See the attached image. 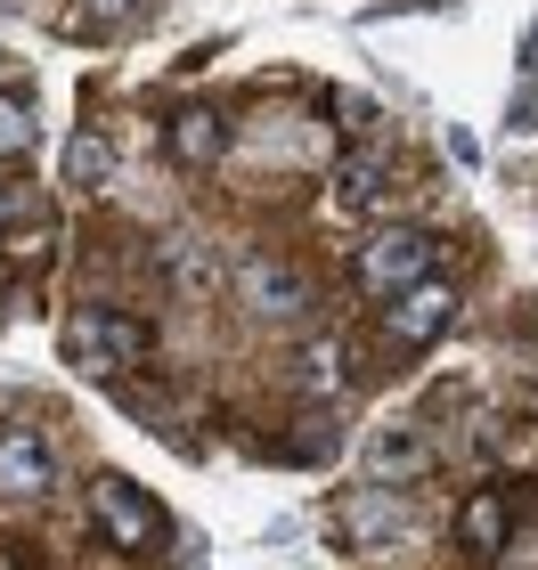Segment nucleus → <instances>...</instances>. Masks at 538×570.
Here are the masks:
<instances>
[{
	"instance_id": "obj_1",
	"label": "nucleus",
	"mask_w": 538,
	"mask_h": 570,
	"mask_svg": "<svg viewBox=\"0 0 538 570\" xmlns=\"http://www.w3.org/2000/svg\"><path fill=\"white\" fill-rule=\"evenodd\" d=\"M58 351H66V367H82L90 383H115L123 367H147L156 358V326L131 318V309H74V318L58 326Z\"/></svg>"
},
{
	"instance_id": "obj_2",
	"label": "nucleus",
	"mask_w": 538,
	"mask_h": 570,
	"mask_svg": "<svg viewBox=\"0 0 538 570\" xmlns=\"http://www.w3.org/2000/svg\"><path fill=\"white\" fill-rule=\"evenodd\" d=\"M90 530L107 538L115 554H156L172 538V513H164L156 489H139L131 473H98L90 481Z\"/></svg>"
},
{
	"instance_id": "obj_3",
	"label": "nucleus",
	"mask_w": 538,
	"mask_h": 570,
	"mask_svg": "<svg viewBox=\"0 0 538 570\" xmlns=\"http://www.w3.org/2000/svg\"><path fill=\"white\" fill-rule=\"evenodd\" d=\"M228 285H237V302H245L253 326H302L311 302H319V285L302 277L294 262H277V253H245V262L228 269Z\"/></svg>"
},
{
	"instance_id": "obj_4",
	"label": "nucleus",
	"mask_w": 538,
	"mask_h": 570,
	"mask_svg": "<svg viewBox=\"0 0 538 570\" xmlns=\"http://www.w3.org/2000/svg\"><path fill=\"white\" fill-rule=\"evenodd\" d=\"M457 309H466V294H457L441 269H432V277L400 285V294L383 302V343H392V351H432V343L457 326Z\"/></svg>"
},
{
	"instance_id": "obj_5",
	"label": "nucleus",
	"mask_w": 538,
	"mask_h": 570,
	"mask_svg": "<svg viewBox=\"0 0 538 570\" xmlns=\"http://www.w3.org/2000/svg\"><path fill=\"white\" fill-rule=\"evenodd\" d=\"M441 269V237L432 228H375L368 245H359V285H368L375 302H392L400 285H417V277H432Z\"/></svg>"
},
{
	"instance_id": "obj_6",
	"label": "nucleus",
	"mask_w": 538,
	"mask_h": 570,
	"mask_svg": "<svg viewBox=\"0 0 538 570\" xmlns=\"http://www.w3.org/2000/svg\"><path fill=\"white\" fill-rule=\"evenodd\" d=\"M326 530H335V547L375 554V547H392V538L408 530V498H400L392 481H368V489H351V498H335Z\"/></svg>"
},
{
	"instance_id": "obj_7",
	"label": "nucleus",
	"mask_w": 538,
	"mask_h": 570,
	"mask_svg": "<svg viewBox=\"0 0 538 570\" xmlns=\"http://www.w3.org/2000/svg\"><path fill=\"white\" fill-rule=\"evenodd\" d=\"M522 498H530L522 481H481L473 498L457 505V547H466L473 562H498L506 538H515V522H522Z\"/></svg>"
},
{
	"instance_id": "obj_8",
	"label": "nucleus",
	"mask_w": 538,
	"mask_h": 570,
	"mask_svg": "<svg viewBox=\"0 0 538 570\" xmlns=\"http://www.w3.org/2000/svg\"><path fill=\"white\" fill-rule=\"evenodd\" d=\"M58 489V456L33 424H0V498L9 505H41Z\"/></svg>"
},
{
	"instance_id": "obj_9",
	"label": "nucleus",
	"mask_w": 538,
	"mask_h": 570,
	"mask_svg": "<svg viewBox=\"0 0 538 570\" xmlns=\"http://www.w3.org/2000/svg\"><path fill=\"white\" fill-rule=\"evenodd\" d=\"M164 155L179 171H213L221 155H228V115L213 107V98H188V107H172L164 122Z\"/></svg>"
},
{
	"instance_id": "obj_10",
	"label": "nucleus",
	"mask_w": 538,
	"mask_h": 570,
	"mask_svg": "<svg viewBox=\"0 0 538 570\" xmlns=\"http://www.w3.org/2000/svg\"><path fill=\"white\" fill-rule=\"evenodd\" d=\"M392 188H400V171L383 164V155H368V147L343 155V164L326 171V204H335L343 220H375L383 204H392Z\"/></svg>"
},
{
	"instance_id": "obj_11",
	"label": "nucleus",
	"mask_w": 538,
	"mask_h": 570,
	"mask_svg": "<svg viewBox=\"0 0 538 570\" xmlns=\"http://www.w3.org/2000/svg\"><path fill=\"white\" fill-rule=\"evenodd\" d=\"M368 473H375V481H424V473H432L424 432H417V424H383V432L368 440Z\"/></svg>"
},
{
	"instance_id": "obj_12",
	"label": "nucleus",
	"mask_w": 538,
	"mask_h": 570,
	"mask_svg": "<svg viewBox=\"0 0 538 570\" xmlns=\"http://www.w3.org/2000/svg\"><path fill=\"white\" fill-rule=\"evenodd\" d=\"M58 179H66L74 196H98V188L115 179V139H107V131H90V122H82V131H74V139L58 147Z\"/></svg>"
},
{
	"instance_id": "obj_13",
	"label": "nucleus",
	"mask_w": 538,
	"mask_h": 570,
	"mask_svg": "<svg viewBox=\"0 0 538 570\" xmlns=\"http://www.w3.org/2000/svg\"><path fill=\"white\" fill-rule=\"evenodd\" d=\"M156 262H164V277H172L188 302H204V294L221 285V262H213V245H204V237H188V228H172V237L156 245Z\"/></svg>"
},
{
	"instance_id": "obj_14",
	"label": "nucleus",
	"mask_w": 538,
	"mask_h": 570,
	"mask_svg": "<svg viewBox=\"0 0 538 570\" xmlns=\"http://www.w3.org/2000/svg\"><path fill=\"white\" fill-rule=\"evenodd\" d=\"M351 375H359V351L343 343V334H326V343L302 351V392L335 400V392H351Z\"/></svg>"
},
{
	"instance_id": "obj_15",
	"label": "nucleus",
	"mask_w": 538,
	"mask_h": 570,
	"mask_svg": "<svg viewBox=\"0 0 538 570\" xmlns=\"http://www.w3.org/2000/svg\"><path fill=\"white\" fill-rule=\"evenodd\" d=\"M33 139H41V115H33V98H25V90H0V164L33 155Z\"/></svg>"
},
{
	"instance_id": "obj_16",
	"label": "nucleus",
	"mask_w": 538,
	"mask_h": 570,
	"mask_svg": "<svg viewBox=\"0 0 538 570\" xmlns=\"http://www.w3.org/2000/svg\"><path fill=\"white\" fill-rule=\"evenodd\" d=\"M302 440H286V456L294 464H326V456H343V424H335V407H311V416L294 424Z\"/></svg>"
},
{
	"instance_id": "obj_17",
	"label": "nucleus",
	"mask_w": 538,
	"mask_h": 570,
	"mask_svg": "<svg viewBox=\"0 0 538 570\" xmlns=\"http://www.w3.org/2000/svg\"><path fill=\"white\" fill-rule=\"evenodd\" d=\"M147 0H74V24L82 33H123V24H139Z\"/></svg>"
},
{
	"instance_id": "obj_18",
	"label": "nucleus",
	"mask_w": 538,
	"mask_h": 570,
	"mask_svg": "<svg viewBox=\"0 0 538 570\" xmlns=\"http://www.w3.org/2000/svg\"><path fill=\"white\" fill-rule=\"evenodd\" d=\"M498 570H538V530H522V522H515V538H506Z\"/></svg>"
},
{
	"instance_id": "obj_19",
	"label": "nucleus",
	"mask_w": 538,
	"mask_h": 570,
	"mask_svg": "<svg viewBox=\"0 0 538 570\" xmlns=\"http://www.w3.org/2000/svg\"><path fill=\"white\" fill-rule=\"evenodd\" d=\"M0 237H9V188H0Z\"/></svg>"
},
{
	"instance_id": "obj_20",
	"label": "nucleus",
	"mask_w": 538,
	"mask_h": 570,
	"mask_svg": "<svg viewBox=\"0 0 538 570\" xmlns=\"http://www.w3.org/2000/svg\"><path fill=\"white\" fill-rule=\"evenodd\" d=\"M0 294H9V262H0Z\"/></svg>"
}]
</instances>
